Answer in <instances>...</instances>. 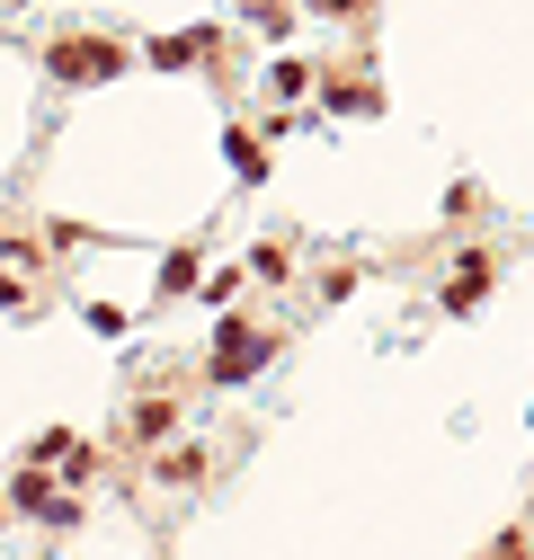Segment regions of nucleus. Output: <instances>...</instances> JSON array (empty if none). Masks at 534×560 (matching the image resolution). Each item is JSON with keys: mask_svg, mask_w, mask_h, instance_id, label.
Returning <instances> with one entry per match:
<instances>
[{"mask_svg": "<svg viewBox=\"0 0 534 560\" xmlns=\"http://www.w3.org/2000/svg\"><path fill=\"white\" fill-rule=\"evenodd\" d=\"M267 81H277V98H294V90H312V62H277Z\"/></svg>", "mask_w": 534, "mask_h": 560, "instance_id": "obj_5", "label": "nucleus"}, {"mask_svg": "<svg viewBox=\"0 0 534 560\" xmlns=\"http://www.w3.org/2000/svg\"><path fill=\"white\" fill-rule=\"evenodd\" d=\"M54 72L62 81H107L116 72V45H98V36L90 45H54Z\"/></svg>", "mask_w": 534, "mask_h": 560, "instance_id": "obj_2", "label": "nucleus"}, {"mask_svg": "<svg viewBox=\"0 0 534 560\" xmlns=\"http://www.w3.org/2000/svg\"><path fill=\"white\" fill-rule=\"evenodd\" d=\"M258 365H267V338H258V329H241V320H223V329H214V365H206V374H214V383H249Z\"/></svg>", "mask_w": 534, "mask_h": 560, "instance_id": "obj_1", "label": "nucleus"}, {"mask_svg": "<svg viewBox=\"0 0 534 560\" xmlns=\"http://www.w3.org/2000/svg\"><path fill=\"white\" fill-rule=\"evenodd\" d=\"M490 560H534V551H525V534H516V542H499V551H490Z\"/></svg>", "mask_w": 534, "mask_h": 560, "instance_id": "obj_6", "label": "nucleus"}, {"mask_svg": "<svg viewBox=\"0 0 534 560\" xmlns=\"http://www.w3.org/2000/svg\"><path fill=\"white\" fill-rule=\"evenodd\" d=\"M312 10H321V19H348V10H357V0H312Z\"/></svg>", "mask_w": 534, "mask_h": 560, "instance_id": "obj_7", "label": "nucleus"}, {"mask_svg": "<svg viewBox=\"0 0 534 560\" xmlns=\"http://www.w3.org/2000/svg\"><path fill=\"white\" fill-rule=\"evenodd\" d=\"M481 294H490V258H463L445 276V312H481Z\"/></svg>", "mask_w": 534, "mask_h": 560, "instance_id": "obj_3", "label": "nucleus"}, {"mask_svg": "<svg viewBox=\"0 0 534 560\" xmlns=\"http://www.w3.org/2000/svg\"><path fill=\"white\" fill-rule=\"evenodd\" d=\"M178 428V400H143V409H134V445H161Z\"/></svg>", "mask_w": 534, "mask_h": 560, "instance_id": "obj_4", "label": "nucleus"}]
</instances>
